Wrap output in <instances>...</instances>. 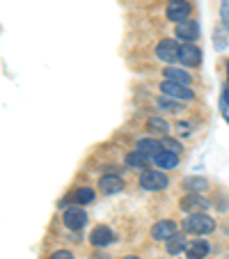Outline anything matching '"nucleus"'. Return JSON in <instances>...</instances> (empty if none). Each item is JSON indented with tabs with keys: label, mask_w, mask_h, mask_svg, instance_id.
Wrapping results in <instances>:
<instances>
[{
	"label": "nucleus",
	"mask_w": 229,
	"mask_h": 259,
	"mask_svg": "<svg viewBox=\"0 0 229 259\" xmlns=\"http://www.w3.org/2000/svg\"><path fill=\"white\" fill-rule=\"evenodd\" d=\"M184 230L188 234H209L215 230V220L206 213H188L184 220Z\"/></svg>",
	"instance_id": "1"
},
{
	"label": "nucleus",
	"mask_w": 229,
	"mask_h": 259,
	"mask_svg": "<svg viewBox=\"0 0 229 259\" xmlns=\"http://www.w3.org/2000/svg\"><path fill=\"white\" fill-rule=\"evenodd\" d=\"M167 184L170 181H167L165 172H161V170H145L140 177V186L145 191H165Z\"/></svg>",
	"instance_id": "2"
},
{
	"label": "nucleus",
	"mask_w": 229,
	"mask_h": 259,
	"mask_svg": "<svg viewBox=\"0 0 229 259\" xmlns=\"http://www.w3.org/2000/svg\"><path fill=\"white\" fill-rule=\"evenodd\" d=\"M161 92L163 97H170V99H181V101H193L195 99V94H193V90H188V85H179V83H172V80H165V83H161Z\"/></svg>",
	"instance_id": "3"
},
{
	"label": "nucleus",
	"mask_w": 229,
	"mask_h": 259,
	"mask_svg": "<svg viewBox=\"0 0 229 259\" xmlns=\"http://www.w3.org/2000/svg\"><path fill=\"white\" fill-rule=\"evenodd\" d=\"M87 225V213H85L80 206H69L64 211V227L71 232H78Z\"/></svg>",
	"instance_id": "4"
},
{
	"label": "nucleus",
	"mask_w": 229,
	"mask_h": 259,
	"mask_svg": "<svg viewBox=\"0 0 229 259\" xmlns=\"http://www.w3.org/2000/svg\"><path fill=\"white\" fill-rule=\"evenodd\" d=\"M176 37L179 39H184L186 44H193V41L200 37V25H197V21H181V23H176Z\"/></svg>",
	"instance_id": "5"
},
{
	"label": "nucleus",
	"mask_w": 229,
	"mask_h": 259,
	"mask_svg": "<svg viewBox=\"0 0 229 259\" xmlns=\"http://www.w3.org/2000/svg\"><path fill=\"white\" fill-rule=\"evenodd\" d=\"M156 58L163 62H176L179 60V44L174 39H163L156 46Z\"/></svg>",
	"instance_id": "6"
},
{
	"label": "nucleus",
	"mask_w": 229,
	"mask_h": 259,
	"mask_svg": "<svg viewBox=\"0 0 229 259\" xmlns=\"http://www.w3.org/2000/svg\"><path fill=\"white\" fill-rule=\"evenodd\" d=\"M179 62H184L186 67H197L202 62V51L195 44L179 46Z\"/></svg>",
	"instance_id": "7"
},
{
	"label": "nucleus",
	"mask_w": 229,
	"mask_h": 259,
	"mask_svg": "<svg viewBox=\"0 0 229 259\" xmlns=\"http://www.w3.org/2000/svg\"><path fill=\"white\" fill-rule=\"evenodd\" d=\"M165 16L172 21V23H181V21H188L190 19V5L188 3H184V0H179V3H170L165 10Z\"/></svg>",
	"instance_id": "8"
},
{
	"label": "nucleus",
	"mask_w": 229,
	"mask_h": 259,
	"mask_svg": "<svg viewBox=\"0 0 229 259\" xmlns=\"http://www.w3.org/2000/svg\"><path fill=\"white\" fill-rule=\"evenodd\" d=\"M176 234V223L174 220H161L156 225L151 227V236L156 241H167Z\"/></svg>",
	"instance_id": "9"
},
{
	"label": "nucleus",
	"mask_w": 229,
	"mask_h": 259,
	"mask_svg": "<svg viewBox=\"0 0 229 259\" xmlns=\"http://www.w3.org/2000/svg\"><path fill=\"white\" fill-rule=\"evenodd\" d=\"M206 206H209V200L200 197L197 193H193V195H186L184 200H181V209H184L186 213H202Z\"/></svg>",
	"instance_id": "10"
},
{
	"label": "nucleus",
	"mask_w": 229,
	"mask_h": 259,
	"mask_svg": "<svg viewBox=\"0 0 229 259\" xmlns=\"http://www.w3.org/2000/svg\"><path fill=\"white\" fill-rule=\"evenodd\" d=\"M89 241H92L94 245H110L112 241H115V234H112V230L110 227H106V225H99V227H94L92 230V234H89Z\"/></svg>",
	"instance_id": "11"
},
{
	"label": "nucleus",
	"mask_w": 229,
	"mask_h": 259,
	"mask_svg": "<svg viewBox=\"0 0 229 259\" xmlns=\"http://www.w3.org/2000/svg\"><path fill=\"white\" fill-rule=\"evenodd\" d=\"M154 163H156V167H161V170H174V167L179 165V154L161 149V152L154 156Z\"/></svg>",
	"instance_id": "12"
},
{
	"label": "nucleus",
	"mask_w": 229,
	"mask_h": 259,
	"mask_svg": "<svg viewBox=\"0 0 229 259\" xmlns=\"http://www.w3.org/2000/svg\"><path fill=\"white\" fill-rule=\"evenodd\" d=\"M99 186H101V193H106V195H112V193H119V191H122L124 181L119 179L117 175H106V177H101Z\"/></svg>",
	"instance_id": "13"
},
{
	"label": "nucleus",
	"mask_w": 229,
	"mask_h": 259,
	"mask_svg": "<svg viewBox=\"0 0 229 259\" xmlns=\"http://www.w3.org/2000/svg\"><path fill=\"white\" fill-rule=\"evenodd\" d=\"M135 152L145 154L147 158H154L158 152H161V142L154 140V138H142V140H138V149Z\"/></svg>",
	"instance_id": "14"
},
{
	"label": "nucleus",
	"mask_w": 229,
	"mask_h": 259,
	"mask_svg": "<svg viewBox=\"0 0 229 259\" xmlns=\"http://www.w3.org/2000/svg\"><path fill=\"white\" fill-rule=\"evenodd\" d=\"M186 254H188V259H204L206 254H209V243L206 241H190L188 245H186Z\"/></svg>",
	"instance_id": "15"
},
{
	"label": "nucleus",
	"mask_w": 229,
	"mask_h": 259,
	"mask_svg": "<svg viewBox=\"0 0 229 259\" xmlns=\"http://www.w3.org/2000/svg\"><path fill=\"white\" fill-rule=\"evenodd\" d=\"M163 76H165L167 80H172V83H179V85H188L190 83L188 71H184V69H176V67H167L165 71H163Z\"/></svg>",
	"instance_id": "16"
},
{
	"label": "nucleus",
	"mask_w": 229,
	"mask_h": 259,
	"mask_svg": "<svg viewBox=\"0 0 229 259\" xmlns=\"http://www.w3.org/2000/svg\"><path fill=\"white\" fill-rule=\"evenodd\" d=\"M186 191H193V193H200L204 191V188H209V181L204 179V177H190V179L184 181Z\"/></svg>",
	"instance_id": "17"
},
{
	"label": "nucleus",
	"mask_w": 229,
	"mask_h": 259,
	"mask_svg": "<svg viewBox=\"0 0 229 259\" xmlns=\"http://www.w3.org/2000/svg\"><path fill=\"white\" fill-rule=\"evenodd\" d=\"M147 128L154 133H163V136H167V131H170V124L165 122L163 117H149V122H147Z\"/></svg>",
	"instance_id": "18"
},
{
	"label": "nucleus",
	"mask_w": 229,
	"mask_h": 259,
	"mask_svg": "<svg viewBox=\"0 0 229 259\" xmlns=\"http://www.w3.org/2000/svg\"><path fill=\"white\" fill-rule=\"evenodd\" d=\"M73 200H76V204H89L94 200V191L87 186H80L78 191L73 193Z\"/></svg>",
	"instance_id": "19"
},
{
	"label": "nucleus",
	"mask_w": 229,
	"mask_h": 259,
	"mask_svg": "<svg viewBox=\"0 0 229 259\" xmlns=\"http://www.w3.org/2000/svg\"><path fill=\"white\" fill-rule=\"evenodd\" d=\"M186 248V239L181 234H174L172 239H167V252L170 254H179Z\"/></svg>",
	"instance_id": "20"
},
{
	"label": "nucleus",
	"mask_w": 229,
	"mask_h": 259,
	"mask_svg": "<svg viewBox=\"0 0 229 259\" xmlns=\"http://www.w3.org/2000/svg\"><path fill=\"white\" fill-rule=\"evenodd\" d=\"M145 163H147V156L145 154H140V152H133V154H128L126 156V165L133 167V170H142Z\"/></svg>",
	"instance_id": "21"
},
{
	"label": "nucleus",
	"mask_w": 229,
	"mask_h": 259,
	"mask_svg": "<svg viewBox=\"0 0 229 259\" xmlns=\"http://www.w3.org/2000/svg\"><path fill=\"white\" fill-rule=\"evenodd\" d=\"M161 147H165V152H174V154H179L181 152V145L176 140H172V138H163L161 140Z\"/></svg>",
	"instance_id": "22"
},
{
	"label": "nucleus",
	"mask_w": 229,
	"mask_h": 259,
	"mask_svg": "<svg viewBox=\"0 0 229 259\" xmlns=\"http://www.w3.org/2000/svg\"><path fill=\"white\" fill-rule=\"evenodd\" d=\"M220 16H222L224 25L229 30V0H222V5H220Z\"/></svg>",
	"instance_id": "23"
},
{
	"label": "nucleus",
	"mask_w": 229,
	"mask_h": 259,
	"mask_svg": "<svg viewBox=\"0 0 229 259\" xmlns=\"http://www.w3.org/2000/svg\"><path fill=\"white\" fill-rule=\"evenodd\" d=\"M158 106H161V108H167V110H176V108H179V106H176V101H174V99H172V101H167L165 97H161V99H158Z\"/></svg>",
	"instance_id": "24"
},
{
	"label": "nucleus",
	"mask_w": 229,
	"mask_h": 259,
	"mask_svg": "<svg viewBox=\"0 0 229 259\" xmlns=\"http://www.w3.org/2000/svg\"><path fill=\"white\" fill-rule=\"evenodd\" d=\"M51 259H73V254L67 252V250H58V252L51 254Z\"/></svg>",
	"instance_id": "25"
},
{
	"label": "nucleus",
	"mask_w": 229,
	"mask_h": 259,
	"mask_svg": "<svg viewBox=\"0 0 229 259\" xmlns=\"http://www.w3.org/2000/svg\"><path fill=\"white\" fill-rule=\"evenodd\" d=\"M220 110H222V115H224V119L229 122V101L222 97V101H220Z\"/></svg>",
	"instance_id": "26"
},
{
	"label": "nucleus",
	"mask_w": 229,
	"mask_h": 259,
	"mask_svg": "<svg viewBox=\"0 0 229 259\" xmlns=\"http://www.w3.org/2000/svg\"><path fill=\"white\" fill-rule=\"evenodd\" d=\"M124 259H140V257H135V254H128V257H124Z\"/></svg>",
	"instance_id": "27"
},
{
	"label": "nucleus",
	"mask_w": 229,
	"mask_h": 259,
	"mask_svg": "<svg viewBox=\"0 0 229 259\" xmlns=\"http://www.w3.org/2000/svg\"><path fill=\"white\" fill-rule=\"evenodd\" d=\"M170 3H179V0H170Z\"/></svg>",
	"instance_id": "28"
},
{
	"label": "nucleus",
	"mask_w": 229,
	"mask_h": 259,
	"mask_svg": "<svg viewBox=\"0 0 229 259\" xmlns=\"http://www.w3.org/2000/svg\"><path fill=\"white\" fill-rule=\"evenodd\" d=\"M227 73H229V62H227Z\"/></svg>",
	"instance_id": "29"
}]
</instances>
